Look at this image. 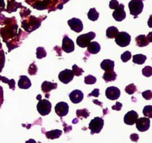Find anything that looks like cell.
<instances>
[{
    "mask_svg": "<svg viewBox=\"0 0 152 143\" xmlns=\"http://www.w3.org/2000/svg\"><path fill=\"white\" fill-rule=\"evenodd\" d=\"M125 90H126V92L128 93V94L132 95L137 91V87L135 86V85L131 84L129 85L126 86Z\"/></svg>",
    "mask_w": 152,
    "mask_h": 143,
    "instance_id": "83f0119b",
    "label": "cell"
},
{
    "mask_svg": "<svg viewBox=\"0 0 152 143\" xmlns=\"http://www.w3.org/2000/svg\"><path fill=\"white\" fill-rule=\"evenodd\" d=\"M25 143H37V142H36V141L34 140V139H29V140L26 141V142H25Z\"/></svg>",
    "mask_w": 152,
    "mask_h": 143,
    "instance_id": "b9f144b4",
    "label": "cell"
},
{
    "mask_svg": "<svg viewBox=\"0 0 152 143\" xmlns=\"http://www.w3.org/2000/svg\"><path fill=\"white\" fill-rule=\"evenodd\" d=\"M88 52H89L91 54H96L97 53H99V50H100V45L98 42H92L90 44L88 45Z\"/></svg>",
    "mask_w": 152,
    "mask_h": 143,
    "instance_id": "ac0fdd59",
    "label": "cell"
},
{
    "mask_svg": "<svg viewBox=\"0 0 152 143\" xmlns=\"http://www.w3.org/2000/svg\"><path fill=\"white\" fill-rule=\"evenodd\" d=\"M146 38L149 42H152V31L148 34V36H146Z\"/></svg>",
    "mask_w": 152,
    "mask_h": 143,
    "instance_id": "ab89813d",
    "label": "cell"
},
{
    "mask_svg": "<svg viewBox=\"0 0 152 143\" xmlns=\"http://www.w3.org/2000/svg\"><path fill=\"white\" fill-rule=\"evenodd\" d=\"M144 116L148 118H152V106L151 105H146L144 107L142 111Z\"/></svg>",
    "mask_w": 152,
    "mask_h": 143,
    "instance_id": "484cf974",
    "label": "cell"
},
{
    "mask_svg": "<svg viewBox=\"0 0 152 143\" xmlns=\"http://www.w3.org/2000/svg\"><path fill=\"white\" fill-rule=\"evenodd\" d=\"M135 41L138 47H145L149 44V42L148 41L145 35H140L137 36L135 38Z\"/></svg>",
    "mask_w": 152,
    "mask_h": 143,
    "instance_id": "d6986e66",
    "label": "cell"
},
{
    "mask_svg": "<svg viewBox=\"0 0 152 143\" xmlns=\"http://www.w3.org/2000/svg\"><path fill=\"white\" fill-rule=\"evenodd\" d=\"M115 42L120 47H126L131 42V36L124 31L119 32L115 37Z\"/></svg>",
    "mask_w": 152,
    "mask_h": 143,
    "instance_id": "5b68a950",
    "label": "cell"
},
{
    "mask_svg": "<svg viewBox=\"0 0 152 143\" xmlns=\"http://www.w3.org/2000/svg\"><path fill=\"white\" fill-rule=\"evenodd\" d=\"M62 131L60 130H53L50 131H48L46 133H45L46 137L49 139H57L59 136L62 135Z\"/></svg>",
    "mask_w": 152,
    "mask_h": 143,
    "instance_id": "ffe728a7",
    "label": "cell"
},
{
    "mask_svg": "<svg viewBox=\"0 0 152 143\" xmlns=\"http://www.w3.org/2000/svg\"><path fill=\"white\" fill-rule=\"evenodd\" d=\"M148 25L149 28H152V14L150 16L149 19H148Z\"/></svg>",
    "mask_w": 152,
    "mask_h": 143,
    "instance_id": "60d3db41",
    "label": "cell"
},
{
    "mask_svg": "<svg viewBox=\"0 0 152 143\" xmlns=\"http://www.w3.org/2000/svg\"><path fill=\"white\" fill-rule=\"evenodd\" d=\"M68 110H69V106L66 102H60L56 104L55 106V112L60 117L66 116L68 113Z\"/></svg>",
    "mask_w": 152,
    "mask_h": 143,
    "instance_id": "ba28073f",
    "label": "cell"
},
{
    "mask_svg": "<svg viewBox=\"0 0 152 143\" xmlns=\"http://www.w3.org/2000/svg\"><path fill=\"white\" fill-rule=\"evenodd\" d=\"M41 99H42L41 95H38V96H37V99H38V100H40Z\"/></svg>",
    "mask_w": 152,
    "mask_h": 143,
    "instance_id": "ee69618b",
    "label": "cell"
},
{
    "mask_svg": "<svg viewBox=\"0 0 152 143\" xmlns=\"http://www.w3.org/2000/svg\"><path fill=\"white\" fill-rule=\"evenodd\" d=\"M72 71L74 72V75H76L77 77H80V76H81L82 74H83V73L84 72V71H83L81 68H80V67L77 66V65H73Z\"/></svg>",
    "mask_w": 152,
    "mask_h": 143,
    "instance_id": "f546056e",
    "label": "cell"
},
{
    "mask_svg": "<svg viewBox=\"0 0 152 143\" xmlns=\"http://www.w3.org/2000/svg\"><path fill=\"white\" fill-rule=\"evenodd\" d=\"M130 139L133 142H137L138 141V139H139V135L137 134H132L130 136Z\"/></svg>",
    "mask_w": 152,
    "mask_h": 143,
    "instance_id": "74e56055",
    "label": "cell"
},
{
    "mask_svg": "<svg viewBox=\"0 0 152 143\" xmlns=\"http://www.w3.org/2000/svg\"><path fill=\"white\" fill-rule=\"evenodd\" d=\"M37 67L36 66L35 63H32L30 67L28 68V73H29L30 75L33 76V75H36L37 72Z\"/></svg>",
    "mask_w": 152,
    "mask_h": 143,
    "instance_id": "d6a6232c",
    "label": "cell"
},
{
    "mask_svg": "<svg viewBox=\"0 0 152 143\" xmlns=\"http://www.w3.org/2000/svg\"><path fill=\"white\" fill-rule=\"evenodd\" d=\"M105 96L110 100H116L120 96V89L114 86L108 87L105 90Z\"/></svg>",
    "mask_w": 152,
    "mask_h": 143,
    "instance_id": "9c48e42d",
    "label": "cell"
},
{
    "mask_svg": "<svg viewBox=\"0 0 152 143\" xmlns=\"http://www.w3.org/2000/svg\"><path fill=\"white\" fill-rule=\"evenodd\" d=\"M142 75L146 77H150L152 76V68L151 66H145L142 71Z\"/></svg>",
    "mask_w": 152,
    "mask_h": 143,
    "instance_id": "4dcf8cb0",
    "label": "cell"
},
{
    "mask_svg": "<svg viewBox=\"0 0 152 143\" xmlns=\"http://www.w3.org/2000/svg\"><path fill=\"white\" fill-rule=\"evenodd\" d=\"M122 106H123V104L120 103V102H117V103L115 104L114 105L112 106V109L115 110V111H120L122 108Z\"/></svg>",
    "mask_w": 152,
    "mask_h": 143,
    "instance_id": "8d00e7d4",
    "label": "cell"
},
{
    "mask_svg": "<svg viewBox=\"0 0 152 143\" xmlns=\"http://www.w3.org/2000/svg\"><path fill=\"white\" fill-rule=\"evenodd\" d=\"M56 87H57L56 83H52L50 82L45 81L42 85V90L45 93L46 97L49 98V93L50 90H52L53 89H56Z\"/></svg>",
    "mask_w": 152,
    "mask_h": 143,
    "instance_id": "9a60e30c",
    "label": "cell"
},
{
    "mask_svg": "<svg viewBox=\"0 0 152 143\" xmlns=\"http://www.w3.org/2000/svg\"><path fill=\"white\" fill-rule=\"evenodd\" d=\"M119 33L118 29H117L116 27L111 26L107 29L106 31V36L109 39H114L115 38L116 36L117 35V34Z\"/></svg>",
    "mask_w": 152,
    "mask_h": 143,
    "instance_id": "7402d4cb",
    "label": "cell"
},
{
    "mask_svg": "<svg viewBox=\"0 0 152 143\" xmlns=\"http://www.w3.org/2000/svg\"><path fill=\"white\" fill-rule=\"evenodd\" d=\"M18 86L21 89H28L31 86V80L26 76H21L19 77Z\"/></svg>",
    "mask_w": 152,
    "mask_h": 143,
    "instance_id": "2e32d148",
    "label": "cell"
},
{
    "mask_svg": "<svg viewBox=\"0 0 152 143\" xmlns=\"http://www.w3.org/2000/svg\"><path fill=\"white\" fill-rule=\"evenodd\" d=\"M37 111L42 116L48 115L51 111V103L48 99H40L37 104Z\"/></svg>",
    "mask_w": 152,
    "mask_h": 143,
    "instance_id": "277c9868",
    "label": "cell"
},
{
    "mask_svg": "<svg viewBox=\"0 0 152 143\" xmlns=\"http://www.w3.org/2000/svg\"><path fill=\"white\" fill-rule=\"evenodd\" d=\"M68 24L71 29L75 32L80 33L83 31V25L80 19H77V18H73V19L68 21Z\"/></svg>",
    "mask_w": 152,
    "mask_h": 143,
    "instance_id": "8fae6325",
    "label": "cell"
},
{
    "mask_svg": "<svg viewBox=\"0 0 152 143\" xmlns=\"http://www.w3.org/2000/svg\"><path fill=\"white\" fill-rule=\"evenodd\" d=\"M93 102H94V104H97V105H100L101 107L102 106V105L100 103V102H99V101H97V100H94Z\"/></svg>",
    "mask_w": 152,
    "mask_h": 143,
    "instance_id": "7bdbcfd3",
    "label": "cell"
},
{
    "mask_svg": "<svg viewBox=\"0 0 152 143\" xmlns=\"http://www.w3.org/2000/svg\"><path fill=\"white\" fill-rule=\"evenodd\" d=\"M90 115V113L87 109L83 110H77V116L78 117H84V118H88Z\"/></svg>",
    "mask_w": 152,
    "mask_h": 143,
    "instance_id": "4316f807",
    "label": "cell"
},
{
    "mask_svg": "<svg viewBox=\"0 0 152 143\" xmlns=\"http://www.w3.org/2000/svg\"><path fill=\"white\" fill-rule=\"evenodd\" d=\"M120 4H119L118 1L117 0H111L110 1V4H109V7L111 9H117V7H119Z\"/></svg>",
    "mask_w": 152,
    "mask_h": 143,
    "instance_id": "e575fe53",
    "label": "cell"
},
{
    "mask_svg": "<svg viewBox=\"0 0 152 143\" xmlns=\"http://www.w3.org/2000/svg\"><path fill=\"white\" fill-rule=\"evenodd\" d=\"M136 127L140 132L146 131L150 128V120L148 117H141L136 121Z\"/></svg>",
    "mask_w": 152,
    "mask_h": 143,
    "instance_id": "52a82bcc",
    "label": "cell"
},
{
    "mask_svg": "<svg viewBox=\"0 0 152 143\" xmlns=\"http://www.w3.org/2000/svg\"><path fill=\"white\" fill-rule=\"evenodd\" d=\"M47 53H46L44 47H39L37 49V59H42V58L45 57Z\"/></svg>",
    "mask_w": 152,
    "mask_h": 143,
    "instance_id": "d4e9b609",
    "label": "cell"
},
{
    "mask_svg": "<svg viewBox=\"0 0 152 143\" xmlns=\"http://www.w3.org/2000/svg\"><path fill=\"white\" fill-rule=\"evenodd\" d=\"M102 78H103V80H105L106 82H113L116 80V78H117V74H116L114 71L105 72V74H104Z\"/></svg>",
    "mask_w": 152,
    "mask_h": 143,
    "instance_id": "44dd1931",
    "label": "cell"
},
{
    "mask_svg": "<svg viewBox=\"0 0 152 143\" xmlns=\"http://www.w3.org/2000/svg\"><path fill=\"white\" fill-rule=\"evenodd\" d=\"M142 97L146 100H150L152 99V91L150 90H145V91L142 92Z\"/></svg>",
    "mask_w": 152,
    "mask_h": 143,
    "instance_id": "836d02e7",
    "label": "cell"
},
{
    "mask_svg": "<svg viewBox=\"0 0 152 143\" xmlns=\"http://www.w3.org/2000/svg\"><path fill=\"white\" fill-rule=\"evenodd\" d=\"M83 92L80 90H74L70 93L69 98L71 99V102L74 104L80 103V102H82V100L83 99Z\"/></svg>",
    "mask_w": 152,
    "mask_h": 143,
    "instance_id": "5bb4252c",
    "label": "cell"
},
{
    "mask_svg": "<svg viewBox=\"0 0 152 143\" xmlns=\"http://www.w3.org/2000/svg\"><path fill=\"white\" fill-rule=\"evenodd\" d=\"M88 17L90 20L96 21L99 18V13L96 11L95 8H91L88 13Z\"/></svg>",
    "mask_w": 152,
    "mask_h": 143,
    "instance_id": "cb8c5ba5",
    "label": "cell"
},
{
    "mask_svg": "<svg viewBox=\"0 0 152 143\" xmlns=\"http://www.w3.org/2000/svg\"><path fill=\"white\" fill-rule=\"evenodd\" d=\"M62 50L65 53H71L74 50V43L67 35H65L62 40Z\"/></svg>",
    "mask_w": 152,
    "mask_h": 143,
    "instance_id": "30bf717a",
    "label": "cell"
},
{
    "mask_svg": "<svg viewBox=\"0 0 152 143\" xmlns=\"http://www.w3.org/2000/svg\"><path fill=\"white\" fill-rule=\"evenodd\" d=\"M99 95V90L98 88H96L94 89L91 93H89V94L88 95V97H90V96H95V97H98Z\"/></svg>",
    "mask_w": 152,
    "mask_h": 143,
    "instance_id": "d590c367",
    "label": "cell"
},
{
    "mask_svg": "<svg viewBox=\"0 0 152 143\" xmlns=\"http://www.w3.org/2000/svg\"><path fill=\"white\" fill-rule=\"evenodd\" d=\"M96 77H94V76L92 75L86 76V77H85V83L87 85H93L94 84V83H96Z\"/></svg>",
    "mask_w": 152,
    "mask_h": 143,
    "instance_id": "f1b7e54d",
    "label": "cell"
},
{
    "mask_svg": "<svg viewBox=\"0 0 152 143\" xmlns=\"http://www.w3.org/2000/svg\"><path fill=\"white\" fill-rule=\"evenodd\" d=\"M100 67L105 72L113 71L114 68V62L112 60H110V59H105L101 62Z\"/></svg>",
    "mask_w": 152,
    "mask_h": 143,
    "instance_id": "e0dca14e",
    "label": "cell"
},
{
    "mask_svg": "<svg viewBox=\"0 0 152 143\" xmlns=\"http://www.w3.org/2000/svg\"><path fill=\"white\" fill-rule=\"evenodd\" d=\"M132 58V53L130 51H126L121 55V59L123 62H126Z\"/></svg>",
    "mask_w": 152,
    "mask_h": 143,
    "instance_id": "1f68e13d",
    "label": "cell"
},
{
    "mask_svg": "<svg viewBox=\"0 0 152 143\" xmlns=\"http://www.w3.org/2000/svg\"><path fill=\"white\" fill-rule=\"evenodd\" d=\"M96 34L94 32H89L88 34H82L77 39V44L81 47H87L91 43V41L95 38Z\"/></svg>",
    "mask_w": 152,
    "mask_h": 143,
    "instance_id": "7a4b0ae2",
    "label": "cell"
},
{
    "mask_svg": "<svg viewBox=\"0 0 152 143\" xmlns=\"http://www.w3.org/2000/svg\"><path fill=\"white\" fill-rule=\"evenodd\" d=\"M104 125V120L101 117H95L89 123L88 128L91 130L92 135L94 134H99L101 131Z\"/></svg>",
    "mask_w": 152,
    "mask_h": 143,
    "instance_id": "3957f363",
    "label": "cell"
},
{
    "mask_svg": "<svg viewBox=\"0 0 152 143\" xmlns=\"http://www.w3.org/2000/svg\"><path fill=\"white\" fill-rule=\"evenodd\" d=\"M129 10L131 14L133 15L134 18L137 17L140 14L143 9V3L142 0H132L129 4Z\"/></svg>",
    "mask_w": 152,
    "mask_h": 143,
    "instance_id": "6da1fadb",
    "label": "cell"
},
{
    "mask_svg": "<svg viewBox=\"0 0 152 143\" xmlns=\"http://www.w3.org/2000/svg\"><path fill=\"white\" fill-rule=\"evenodd\" d=\"M63 127L65 128H64V131H65V133H68V131H71V129H72V127H71V126L67 125L65 124V123H63Z\"/></svg>",
    "mask_w": 152,
    "mask_h": 143,
    "instance_id": "f35d334b",
    "label": "cell"
},
{
    "mask_svg": "<svg viewBox=\"0 0 152 143\" xmlns=\"http://www.w3.org/2000/svg\"><path fill=\"white\" fill-rule=\"evenodd\" d=\"M146 56L143 54H137L133 56V62L137 65H142L146 60Z\"/></svg>",
    "mask_w": 152,
    "mask_h": 143,
    "instance_id": "603a6c76",
    "label": "cell"
},
{
    "mask_svg": "<svg viewBox=\"0 0 152 143\" xmlns=\"http://www.w3.org/2000/svg\"><path fill=\"white\" fill-rule=\"evenodd\" d=\"M126 14L124 10V5L123 4H120L119 7L113 13V17L114 18L116 21L117 22H121L126 18Z\"/></svg>",
    "mask_w": 152,
    "mask_h": 143,
    "instance_id": "7c38bea8",
    "label": "cell"
},
{
    "mask_svg": "<svg viewBox=\"0 0 152 143\" xmlns=\"http://www.w3.org/2000/svg\"><path fill=\"white\" fill-rule=\"evenodd\" d=\"M74 77V74L72 71V70L65 69L59 73V80L61 82L64 83V84H68L70 82L72 81Z\"/></svg>",
    "mask_w": 152,
    "mask_h": 143,
    "instance_id": "8992f818",
    "label": "cell"
},
{
    "mask_svg": "<svg viewBox=\"0 0 152 143\" xmlns=\"http://www.w3.org/2000/svg\"><path fill=\"white\" fill-rule=\"evenodd\" d=\"M138 119V114L134 111H130L125 115L124 123L129 125H132Z\"/></svg>",
    "mask_w": 152,
    "mask_h": 143,
    "instance_id": "4fadbf2b",
    "label": "cell"
}]
</instances>
